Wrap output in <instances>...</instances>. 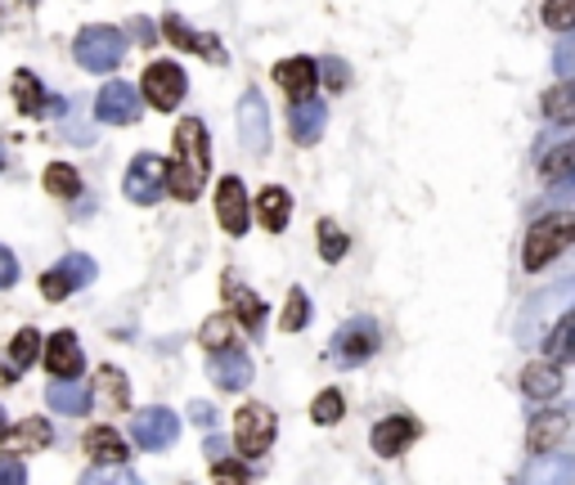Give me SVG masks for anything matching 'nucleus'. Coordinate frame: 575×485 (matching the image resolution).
Returning a JSON list of instances; mask_svg holds the SVG:
<instances>
[{"instance_id": "obj_1", "label": "nucleus", "mask_w": 575, "mask_h": 485, "mask_svg": "<svg viewBox=\"0 0 575 485\" xmlns=\"http://www.w3.org/2000/svg\"><path fill=\"white\" fill-rule=\"evenodd\" d=\"M211 171V149H207V126L198 117L176 122L171 135V162H167V193L180 202H194L207 184Z\"/></svg>"}, {"instance_id": "obj_2", "label": "nucleus", "mask_w": 575, "mask_h": 485, "mask_svg": "<svg viewBox=\"0 0 575 485\" xmlns=\"http://www.w3.org/2000/svg\"><path fill=\"white\" fill-rule=\"evenodd\" d=\"M566 247H575V212H548L526 230L522 243V265L526 270H544L548 261H557Z\"/></svg>"}, {"instance_id": "obj_3", "label": "nucleus", "mask_w": 575, "mask_h": 485, "mask_svg": "<svg viewBox=\"0 0 575 485\" xmlns=\"http://www.w3.org/2000/svg\"><path fill=\"white\" fill-rule=\"evenodd\" d=\"M274 409H265V404H257V400H248V404H239L234 409V445H239V454L243 458H261L270 445H274Z\"/></svg>"}, {"instance_id": "obj_4", "label": "nucleus", "mask_w": 575, "mask_h": 485, "mask_svg": "<svg viewBox=\"0 0 575 485\" xmlns=\"http://www.w3.org/2000/svg\"><path fill=\"white\" fill-rule=\"evenodd\" d=\"M185 67L171 63V59H154L149 67H144V77H139V95L149 99L158 113H171L180 99H185Z\"/></svg>"}, {"instance_id": "obj_5", "label": "nucleus", "mask_w": 575, "mask_h": 485, "mask_svg": "<svg viewBox=\"0 0 575 485\" xmlns=\"http://www.w3.org/2000/svg\"><path fill=\"white\" fill-rule=\"evenodd\" d=\"M122 50H126V41L113 28H82L77 45H72V54H77V63L86 67V73H108V67H117Z\"/></svg>"}, {"instance_id": "obj_6", "label": "nucleus", "mask_w": 575, "mask_h": 485, "mask_svg": "<svg viewBox=\"0 0 575 485\" xmlns=\"http://www.w3.org/2000/svg\"><path fill=\"white\" fill-rule=\"evenodd\" d=\"M91 280H95V261L82 256V252H67L54 270L41 274V293H45V302H63V297L77 293V288H86Z\"/></svg>"}, {"instance_id": "obj_7", "label": "nucleus", "mask_w": 575, "mask_h": 485, "mask_svg": "<svg viewBox=\"0 0 575 485\" xmlns=\"http://www.w3.org/2000/svg\"><path fill=\"white\" fill-rule=\"evenodd\" d=\"M216 221H221V230L230 239H243L248 234V221H252V198L243 189L239 176H226L221 184H216Z\"/></svg>"}, {"instance_id": "obj_8", "label": "nucleus", "mask_w": 575, "mask_h": 485, "mask_svg": "<svg viewBox=\"0 0 575 485\" xmlns=\"http://www.w3.org/2000/svg\"><path fill=\"white\" fill-rule=\"evenodd\" d=\"M45 369H50V382H82L86 356H82V341L72 328H59L45 341Z\"/></svg>"}, {"instance_id": "obj_9", "label": "nucleus", "mask_w": 575, "mask_h": 485, "mask_svg": "<svg viewBox=\"0 0 575 485\" xmlns=\"http://www.w3.org/2000/svg\"><path fill=\"white\" fill-rule=\"evenodd\" d=\"M130 436H135L139 450H167L180 436V419L171 409H144V413H135Z\"/></svg>"}, {"instance_id": "obj_10", "label": "nucleus", "mask_w": 575, "mask_h": 485, "mask_svg": "<svg viewBox=\"0 0 575 485\" xmlns=\"http://www.w3.org/2000/svg\"><path fill=\"white\" fill-rule=\"evenodd\" d=\"M418 436H422V423H418V419H409V413H391V419H383V423L374 428L369 445H374L378 458H396V454H405Z\"/></svg>"}, {"instance_id": "obj_11", "label": "nucleus", "mask_w": 575, "mask_h": 485, "mask_svg": "<svg viewBox=\"0 0 575 485\" xmlns=\"http://www.w3.org/2000/svg\"><path fill=\"white\" fill-rule=\"evenodd\" d=\"M167 184V162H158L154 154H139L130 167H126V198L130 202H154Z\"/></svg>"}, {"instance_id": "obj_12", "label": "nucleus", "mask_w": 575, "mask_h": 485, "mask_svg": "<svg viewBox=\"0 0 575 485\" xmlns=\"http://www.w3.org/2000/svg\"><path fill=\"white\" fill-rule=\"evenodd\" d=\"M95 113L100 122H113V126H130L139 117V91L126 86V82H108L95 99Z\"/></svg>"}, {"instance_id": "obj_13", "label": "nucleus", "mask_w": 575, "mask_h": 485, "mask_svg": "<svg viewBox=\"0 0 575 485\" xmlns=\"http://www.w3.org/2000/svg\"><path fill=\"white\" fill-rule=\"evenodd\" d=\"M274 82H279V91L288 95V104L311 99L315 86H320L315 63H311V59H283V63H274Z\"/></svg>"}, {"instance_id": "obj_14", "label": "nucleus", "mask_w": 575, "mask_h": 485, "mask_svg": "<svg viewBox=\"0 0 575 485\" xmlns=\"http://www.w3.org/2000/svg\"><path fill=\"white\" fill-rule=\"evenodd\" d=\"M252 212H257L261 230L279 234V230L288 225V217H293V198H288V189H279V184H265V189L257 193V202H252Z\"/></svg>"}, {"instance_id": "obj_15", "label": "nucleus", "mask_w": 575, "mask_h": 485, "mask_svg": "<svg viewBox=\"0 0 575 485\" xmlns=\"http://www.w3.org/2000/svg\"><path fill=\"white\" fill-rule=\"evenodd\" d=\"M82 445H86V458L100 463V467H122V463L130 458V445H126L113 428H91Z\"/></svg>"}, {"instance_id": "obj_16", "label": "nucleus", "mask_w": 575, "mask_h": 485, "mask_svg": "<svg viewBox=\"0 0 575 485\" xmlns=\"http://www.w3.org/2000/svg\"><path fill=\"white\" fill-rule=\"evenodd\" d=\"M562 382H566V373H562V365H553V360H531V365L522 369V391H526L531 400H553V396L562 391Z\"/></svg>"}, {"instance_id": "obj_17", "label": "nucleus", "mask_w": 575, "mask_h": 485, "mask_svg": "<svg viewBox=\"0 0 575 485\" xmlns=\"http://www.w3.org/2000/svg\"><path fill=\"white\" fill-rule=\"evenodd\" d=\"M91 396H95L108 413H126V409H130V382H126V373H122V369H113V365H104V369L95 373Z\"/></svg>"}, {"instance_id": "obj_18", "label": "nucleus", "mask_w": 575, "mask_h": 485, "mask_svg": "<svg viewBox=\"0 0 575 485\" xmlns=\"http://www.w3.org/2000/svg\"><path fill=\"white\" fill-rule=\"evenodd\" d=\"M378 328L369 324V319H355V324H346L342 333H337V356L346 360V365H359V360H365L369 351H374V346H378V337H374Z\"/></svg>"}, {"instance_id": "obj_19", "label": "nucleus", "mask_w": 575, "mask_h": 485, "mask_svg": "<svg viewBox=\"0 0 575 485\" xmlns=\"http://www.w3.org/2000/svg\"><path fill=\"white\" fill-rule=\"evenodd\" d=\"M248 378H252V360L239 351H221V356H211V382L216 387H226V391H239V387H248Z\"/></svg>"}, {"instance_id": "obj_20", "label": "nucleus", "mask_w": 575, "mask_h": 485, "mask_svg": "<svg viewBox=\"0 0 575 485\" xmlns=\"http://www.w3.org/2000/svg\"><path fill=\"white\" fill-rule=\"evenodd\" d=\"M566 409H540V419L531 423V432H526V445L535 450V454H548L562 436H566Z\"/></svg>"}, {"instance_id": "obj_21", "label": "nucleus", "mask_w": 575, "mask_h": 485, "mask_svg": "<svg viewBox=\"0 0 575 485\" xmlns=\"http://www.w3.org/2000/svg\"><path fill=\"white\" fill-rule=\"evenodd\" d=\"M14 104H19V113H28V117H36V113H45V108H63L59 99H50L45 95V86L36 82V73H28V67H19L14 73Z\"/></svg>"}, {"instance_id": "obj_22", "label": "nucleus", "mask_w": 575, "mask_h": 485, "mask_svg": "<svg viewBox=\"0 0 575 485\" xmlns=\"http://www.w3.org/2000/svg\"><path fill=\"white\" fill-rule=\"evenodd\" d=\"M6 445H10V454L45 450V445H54V428H50L45 419H23V423H14V428L6 432Z\"/></svg>"}, {"instance_id": "obj_23", "label": "nucleus", "mask_w": 575, "mask_h": 485, "mask_svg": "<svg viewBox=\"0 0 575 485\" xmlns=\"http://www.w3.org/2000/svg\"><path fill=\"white\" fill-rule=\"evenodd\" d=\"M45 400H50V409H59V413H67V419H77V413H86L91 409V387L86 382H50V391H45Z\"/></svg>"}, {"instance_id": "obj_24", "label": "nucleus", "mask_w": 575, "mask_h": 485, "mask_svg": "<svg viewBox=\"0 0 575 485\" xmlns=\"http://www.w3.org/2000/svg\"><path fill=\"white\" fill-rule=\"evenodd\" d=\"M226 297L234 302V319H239L243 328H252V333H257V328L265 324V306H261V297H257L252 288H243L239 280H226Z\"/></svg>"}, {"instance_id": "obj_25", "label": "nucleus", "mask_w": 575, "mask_h": 485, "mask_svg": "<svg viewBox=\"0 0 575 485\" xmlns=\"http://www.w3.org/2000/svg\"><path fill=\"white\" fill-rule=\"evenodd\" d=\"M163 32H167V41H176V45H185V50H194V54H202V59H226L221 54V41H211V36H194L176 14H167L163 19Z\"/></svg>"}, {"instance_id": "obj_26", "label": "nucleus", "mask_w": 575, "mask_h": 485, "mask_svg": "<svg viewBox=\"0 0 575 485\" xmlns=\"http://www.w3.org/2000/svg\"><path fill=\"white\" fill-rule=\"evenodd\" d=\"M234 315H211L202 328H198V341L207 346L211 356H221V351H234Z\"/></svg>"}, {"instance_id": "obj_27", "label": "nucleus", "mask_w": 575, "mask_h": 485, "mask_svg": "<svg viewBox=\"0 0 575 485\" xmlns=\"http://www.w3.org/2000/svg\"><path fill=\"white\" fill-rule=\"evenodd\" d=\"M571 481H575V463L557 454H540V463L526 476V485H571Z\"/></svg>"}, {"instance_id": "obj_28", "label": "nucleus", "mask_w": 575, "mask_h": 485, "mask_svg": "<svg viewBox=\"0 0 575 485\" xmlns=\"http://www.w3.org/2000/svg\"><path fill=\"white\" fill-rule=\"evenodd\" d=\"M544 117L553 122H575V82H562V86H548L544 99H540Z\"/></svg>"}, {"instance_id": "obj_29", "label": "nucleus", "mask_w": 575, "mask_h": 485, "mask_svg": "<svg viewBox=\"0 0 575 485\" xmlns=\"http://www.w3.org/2000/svg\"><path fill=\"white\" fill-rule=\"evenodd\" d=\"M45 189H50L54 198L72 202V198L82 193V176H77V167H67V162H50V167H45Z\"/></svg>"}, {"instance_id": "obj_30", "label": "nucleus", "mask_w": 575, "mask_h": 485, "mask_svg": "<svg viewBox=\"0 0 575 485\" xmlns=\"http://www.w3.org/2000/svg\"><path fill=\"white\" fill-rule=\"evenodd\" d=\"M342 413H346V400H342V391H337V387L320 391V396H315V404H311V419H315L320 428H333V423H342Z\"/></svg>"}, {"instance_id": "obj_31", "label": "nucleus", "mask_w": 575, "mask_h": 485, "mask_svg": "<svg viewBox=\"0 0 575 485\" xmlns=\"http://www.w3.org/2000/svg\"><path fill=\"white\" fill-rule=\"evenodd\" d=\"M548 360H553V365L575 360V315H566V319L553 328V337H548Z\"/></svg>"}, {"instance_id": "obj_32", "label": "nucleus", "mask_w": 575, "mask_h": 485, "mask_svg": "<svg viewBox=\"0 0 575 485\" xmlns=\"http://www.w3.org/2000/svg\"><path fill=\"white\" fill-rule=\"evenodd\" d=\"M36 356H41V333H36V328H19L14 341H10V365L28 369Z\"/></svg>"}, {"instance_id": "obj_33", "label": "nucleus", "mask_w": 575, "mask_h": 485, "mask_svg": "<svg viewBox=\"0 0 575 485\" xmlns=\"http://www.w3.org/2000/svg\"><path fill=\"white\" fill-rule=\"evenodd\" d=\"M306 319H311V302H306L302 288H293V293H288V306H283L279 324H283L288 333H297V328H306Z\"/></svg>"}, {"instance_id": "obj_34", "label": "nucleus", "mask_w": 575, "mask_h": 485, "mask_svg": "<svg viewBox=\"0 0 575 485\" xmlns=\"http://www.w3.org/2000/svg\"><path fill=\"white\" fill-rule=\"evenodd\" d=\"M540 19H544V28H553V32L575 28V0H544Z\"/></svg>"}, {"instance_id": "obj_35", "label": "nucleus", "mask_w": 575, "mask_h": 485, "mask_svg": "<svg viewBox=\"0 0 575 485\" xmlns=\"http://www.w3.org/2000/svg\"><path fill=\"white\" fill-rule=\"evenodd\" d=\"M320 252H324V261H342L346 256V234L333 221H320Z\"/></svg>"}, {"instance_id": "obj_36", "label": "nucleus", "mask_w": 575, "mask_h": 485, "mask_svg": "<svg viewBox=\"0 0 575 485\" xmlns=\"http://www.w3.org/2000/svg\"><path fill=\"white\" fill-rule=\"evenodd\" d=\"M0 485H28V467L19 454H0Z\"/></svg>"}, {"instance_id": "obj_37", "label": "nucleus", "mask_w": 575, "mask_h": 485, "mask_svg": "<svg viewBox=\"0 0 575 485\" xmlns=\"http://www.w3.org/2000/svg\"><path fill=\"white\" fill-rule=\"evenodd\" d=\"M19 274H23V270H19V256H14L6 243H0V293L14 288V284H19Z\"/></svg>"}, {"instance_id": "obj_38", "label": "nucleus", "mask_w": 575, "mask_h": 485, "mask_svg": "<svg viewBox=\"0 0 575 485\" xmlns=\"http://www.w3.org/2000/svg\"><path fill=\"white\" fill-rule=\"evenodd\" d=\"M216 485H252L243 463H226V458H216Z\"/></svg>"}, {"instance_id": "obj_39", "label": "nucleus", "mask_w": 575, "mask_h": 485, "mask_svg": "<svg viewBox=\"0 0 575 485\" xmlns=\"http://www.w3.org/2000/svg\"><path fill=\"white\" fill-rule=\"evenodd\" d=\"M82 485H144V481H139L135 472H122V467H117V472H91Z\"/></svg>"}, {"instance_id": "obj_40", "label": "nucleus", "mask_w": 575, "mask_h": 485, "mask_svg": "<svg viewBox=\"0 0 575 485\" xmlns=\"http://www.w3.org/2000/svg\"><path fill=\"white\" fill-rule=\"evenodd\" d=\"M0 382H14V373H10L6 365H0Z\"/></svg>"}, {"instance_id": "obj_41", "label": "nucleus", "mask_w": 575, "mask_h": 485, "mask_svg": "<svg viewBox=\"0 0 575 485\" xmlns=\"http://www.w3.org/2000/svg\"><path fill=\"white\" fill-rule=\"evenodd\" d=\"M0 436H6V409H0Z\"/></svg>"}, {"instance_id": "obj_42", "label": "nucleus", "mask_w": 575, "mask_h": 485, "mask_svg": "<svg viewBox=\"0 0 575 485\" xmlns=\"http://www.w3.org/2000/svg\"><path fill=\"white\" fill-rule=\"evenodd\" d=\"M6 10H10V0H0V14H6Z\"/></svg>"}, {"instance_id": "obj_43", "label": "nucleus", "mask_w": 575, "mask_h": 485, "mask_svg": "<svg viewBox=\"0 0 575 485\" xmlns=\"http://www.w3.org/2000/svg\"><path fill=\"white\" fill-rule=\"evenodd\" d=\"M0 167H6V145H0Z\"/></svg>"}, {"instance_id": "obj_44", "label": "nucleus", "mask_w": 575, "mask_h": 485, "mask_svg": "<svg viewBox=\"0 0 575 485\" xmlns=\"http://www.w3.org/2000/svg\"><path fill=\"white\" fill-rule=\"evenodd\" d=\"M28 6H36V0H28Z\"/></svg>"}]
</instances>
